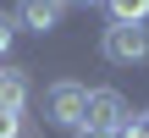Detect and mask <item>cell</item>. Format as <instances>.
Returning a JSON list of instances; mask_svg holds the SVG:
<instances>
[{
  "mask_svg": "<svg viewBox=\"0 0 149 138\" xmlns=\"http://www.w3.org/2000/svg\"><path fill=\"white\" fill-rule=\"evenodd\" d=\"M83 105H88V89H83V83H50V89H44V122H50V127L77 133V127H83Z\"/></svg>",
  "mask_w": 149,
  "mask_h": 138,
  "instance_id": "obj_1",
  "label": "cell"
},
{
  "mask_svg": "<svg viewBox=\"0 0 149 138\" xmlns=\"http://www.w3.org/2000/svg\"><path fill=\"white\" fill-rule=\"evenodd\" d=\"M100 55L111 66H138V61H149V28H105Z\"/></svg>",
  "mask_w": 149,
  "mask_h": 138,
  "instance_id": "obj_2",
  "label": "cell"
},
{
  "mask_svg": "<svg viewBox=\"0 0 149 138\" xmlns=\"http://www.w3.org/2000/svg\"><path fill=\"white\" fill-rule=\"evenodd\" d=\"M83 127H100V133H122L127 127V100L116 89H94L88 105H83Z\"/></svg>",
  "mask_w": 149,
  "mask_h": 138,
  "instance_id": "obj_3",
  "label": "cell"
},
{
  "mask_svg": "<svg viewBox=\"0 0 149 138\" xmlns=\"http://www.w3.org/2000/svg\"><path fill=\"white\" fill-rule=\"evenodd\" d=\"M61 17H66L61 0H17V28H28V33H55Z\"/></svg>",
  "mask_w": 149,
  "mask_h": 138,
  "instance_id": "obj_4",
  "label": "cell"
},
{
  "mask_svg": "<svg viewBox=\"0 0 149 138\" xmlns=\"http://www.w3.org/2000/svg\"><path fill=\"white\" fill-rule=\"evenodd\" d=\"M22 105H28V77H22V66H0V111L17 116Z\"/></svg>",
  "mask_w": 149,
  "mask_h": 138,
  "instance_id": "obj_5",
  "label": "cell"
},
{
  "mask_svg": "<svg viewBox=\"0 0 149 138\" xmlns=\"http://www.w3.org/2000/svg\"><path fill=\"white\" fill-rule=\"evenodd\" d=\"M105 11H111V28H144L149 0H105Z\"/></svg>",
  "mask_w": 149,
  "mask_h": 138,
  "instance_id": "obj_6",
  "label": "cell"
},
{
  "mask_svg": "<svg viewBox=\"0 0 149 138\" xmlns=\"http://www.w3.org/2000/svg\"><path fill=\"white\" fill-rule=\"evenodd\" d=\"M11 39H17V17H6V11H0V61H6V50H11Z\"/></svg>",
  "mask_w": 149,
  "mask_h": 138,
  "instance_id": "obj_7",
  "label": "cell"
},
{
  "mask_svg": "<svg viewBox=\"0 0 149 138\" xmlns=\"http://www.w3.org/2000/svg\"><path fill=\"white\" fill-rule=\"evenodd\" d=\"M22 133V122H17V116H6V111H0V138H17Z\"/></svg>",
  "mask_w": 149,
  "mask_h": 138,
  "instance_id": "obj_8",
  "label": "cell"
},
{
  "mask_svg": "<svg viewBox=\"0 0 149 138\" xmlns=\"http://www.w3.org/2000/svg\"><path fill=\"white\" fill-rule=\"evenodd\" d=\"M72 138H116V133H100V127H77Z\"/></svg>",
  "mask_w": 149,
  "mask_h": 138,
  "instance_id": "obj_9",
  "label": "cell"
},
{
  "mask_svg": "<svg viewBox=\"0 0 149 138\" xmlns=\"http://www.w3.org/2000/svg\"><path fill=\"white\" fill-rule=\"evenodd\" d=\"M133 133H138V138H149V111L138 116V122H133Z\"/></svg>",
  "mask_w": 149,
  "mask_h": 138,
  "instance_id": "obj_10",
  "label": "cell"
},
{
  "mask_svg": "<svg viewBox=\"0 0 149 138\" xmlns=\"http://www.w3.org/2000/svg\"><path fill=\"white\" fill-rule=\"evenodd\" d=\"M116 138H138V133H133V122H127V127H122V133H116Z\"/></svg>",
  "mask_w": 149,
  "mask_h": 138,
  "instance_id": "obj_11",
  "label": "cell"
},
{
  "mask_svg": "<svg viewBox=\"0 0 149 138\" xmlns=\"http://www.w3.org/2000/svg\"><path fill=\"white\" fill-rule=\"evenodd\" d=\"M61 6H94V0H61Z\"/></svg>",
  "mask_w": 149,
  "mask_h": 138,
  "instance_id": "obj_12",
  "label": "cell"
}]
</instances>
